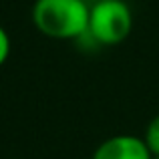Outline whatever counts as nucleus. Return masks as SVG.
<instances>
[{"instance_id": "7", "label": "nucleus", "mask_w": 159, "mask_h": 159, "mask_svg": "<svg viewBox=\"0 0 159 159\" xmlns=\"http://www.w3.org/2000/svg\"><path fill=\"white\" fill-rule=\"evenodd\" d=\"M97 2H101V0H97Z\"/></svg>"}, {"instance_id": "2", "label": "nucleus", "mask_w": 159, "mask_h": 159, "mask_svg": "<svg viewBox=\"0 0 159 159\" xmlns=\"http://www.w3.org/2000/svg\"><path fill=\"white\" fill-rule=\"evenodd\" d=\"M133 30V12L125 0H101L91 6L87 34L103 47H115L129 39Z\"/></svg>"}, {"instance_id": "6", "label": "nucleus", "mask_w": 159, "mask_h": 159, "mask_svg": "<svg viewBox=\"0 0 159 159\" xmlns=\"http://www.w3.org/2000/svg\"><path fill=\"white\" fill-rule=\"evenodd\" d=\"M151 159H159V155H153V157H151Z\"/></svg>"}, {"instance_id": "4", "label": "nucleus", "mask_w": 159, "mask_h": 159, "mask_svg": "<svg viewBox=\"0 0 159 159\" xmlns=\"http://www.w3.org/2000/svg\"><path fill=\"white\" fill-rule=\"evenodd\" d=\"M143 141L149 147L151 155H159V115H155L151 121L147 123L143 133Z\"/></svg>"}, {"instance_id": "1", "label": "nucleus", "mask_w": 159, "mask_h": 159, "mask_svg": "<svg viewBox=\"0 0 159 159\" xmlns=\"http://www.w3.org/2000/svg\"><path fill=\"white\" fill-rule=\"evenodd\" d=\"M91 6L85 0H36L32 22L40 34L54 40H75L87 34Z\"/></svg>"}, {"instance_id": "5", "label": "nucleus", "mask_w": 159, "mask_h": 159, "mask_svg": "<svg viewBox=\"0 0 159 159\" xmlns=\"http://www.w3.org/2000/svg\"><path fill=\"white\" fill-rule=\"evenodd\" d=\"M10 36H8L6 28L0 26V66H4V62L8 61V57H10Z\"/></svg>"}, {"instance_id": "3", "label": "nucleus", "mask_w": 159, "mask_h": 159, "mask_svg": "<svg viewBox=\"0 0 159 159\" xmlns=\"http://www.w3.org/2000/svg\"><path fill=\"white\" fill-rule=\"evenodd\" d=\"M151 151L143 137L119 133L97 145L91 159H151Z\"/></svg>"}]
</instances>
